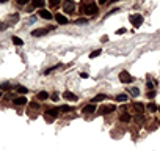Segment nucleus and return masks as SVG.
I'll use <instances>...</instances> for the list:
<instances>
[{"label": "nucleus", "instance_id": "obj_1", "mask_svg": "<svg viewBox=\"0 0 160 151\" xmlns=\"http://www.w3.org/2000/svg\"><path fill=\"white\" fill-rule=\"evenodd\" d=\"M83 11L88 16H94L97 13V5H94V3H87V5L83 6Z\"/></svg>", "mask_w": 160, "mask_h": 151}, {"label": "nucleus", "instance_id": "obj_2", "mask_svg": "<svg viewBox=\"0 0 160 151\" xmlns=\"http://www.w3.org/2000/svg\"><path fill=\"white\" fill-rule=\"evenodd\" d=\"M129 19H130V24L135 25V27H140V25L143 24V16H141V14H138V13H136V14H132Z\"/></svg>", "mask_w": 160, "mask_h": 151}, {"label": "nucleus", "instance_id": "obj_3", "mask_svg": "<svg viewBox=\"0 0 160 151\" xmlns=\"http://www.w3.org/2000/svg\"><path fill=\"white\" fill-rule=\"evenodd\" d=\"M119 80H121L123 84H130L132 80H134V77H132L130 74H129L127 71H123V72L119 74Z\"/></svg>", "mask_w": 160, "mask_h": 151}, {"label": "nucleus", "instance_id": "obj_4", "mask_svg": "<svg viewBox=\"0 0 160 151\" xmlns=\"http://www.w3.org/2000/svg\"><path fill=\"white\" fill-rule=\"evenodd\" d=\"M74 10H75V3H74L72 0L64 2V11L66 13H74Z\"/></svg>", "mask_w": 160, "mask_h": 151}, {"label": "nucleus", "instance_id": "obj_5", "mask_svg": "<svg viewBox=\"0 0 160 151\" xmlns=\"http://www.w3.org/2000/svg\"><path fill=\"white\" fill-rule=\"evenodd\" d=\"M116 110V106H113V104H112V106H104L102 107V109H100V113H112V112H115Z\"/></svg>", "mask_w": 160, "mask_h": 151}, {"label": "nucleus", "instance_id": "obj_6", "mask_svg": "<svg viewBox=\"0 0 160 151\" xmlns=\"http://www.w3.org/2000/svg\"><path fill=\"white\" fill-rule=\"evenodd\" d=\"M55 21L58 22V24H61V25H63V24H68V17H66L64 14H60V13L55 14Z\"/></svg>", "mask_w": 160, "mask_h": 151}, {"label": "nucleus", "instance_id": "obj_7", "mask_svg": "<svg viewBox=\"0 0 160 151\" xmlns=\"http://www.w3.org/2000/svg\"><path fill=\"white\" fill-rule=\"evenodd\" d=\"M49 30L50 29H36V30H33V32H32V36H42V35H46Z\"/></svg>", "mask_w": 160, "mask_h": 151}, {"label": "nucleus", "instance_id": "obj_8", "mask_svg": "<svg viewBox=\"0 0 160 151\" xmlns=\"http://www.w3.org/2000/svg\"><path fill=\"white\" fill-rule=\"evenodd\" d=\"M82 112H83V113H94V112H96V106H94V104H88V106L83 107V110H82Z\"/></svg>", "mask_w": 160, "mask_h": 151}, {"label": "nucleus", "instance_id": "obj_9", "mask_svg": "<svg viewBox=\"0 0 160 151\" xmlns=\"http://www.w3.org/2000/svg\"><path fill=\"white\" fill-rule=\"evenodd\" d=\"M63 98L68 101H77V95H74L72 91H64L63 93Z\"/></svg>", "mask_w": 160, "mask_h": 151}, {"label": "nucleus", "instance_id": "obj_10", "mask_svg": "<svg viewBox=\"0 0 160 151\" xmlns=\"http://www.w3.org/2000/svg\"><path fill=\"white\" fill-rule=\"evenodd\" d=\"M39 16L44 17V19H47V21L52 19V14H50V11H47V10H39Z\"/></svg>", "mask_w": 160, "mask_h": 151}, {"label": "nucleus", "instance_id": "obj_11", "mask_svg": "<svg viewBox=\"0 0 160 151\" xmlns=\"http://www.w3.org/2000/svg\"><path fill=\"white\" fill-rule=\"evenodd\" d=\"M134 109L136 113H143V110H144V106L141 102H134Z\"/></svg>", "mask_w": 160, "mask_h": 151}, {"label": "nucleus", "instance_id": "obj_12", "mask_svg": "<svg viewBox=\"0 0 160 151\" xmlns=\"http://www.w3.org/2000/svg\"><path fill=\"white\" fill-rule=\"evenodd\" d=\"M104 99H107V95H97V96H94V98L91 99V104L100 102V101H104Z\"/></svg>", "mask_w": 160, "mask_h": 151}, {"label": "nucleus", "instance_id": "obj_13", "mask_svg": "<svg viewBox=\"0 0 160 151\" xmlns=\"http://www.w3.org/2000/svg\"><path fill=\"white\" fill-rule=\"evenodd\" d=\"M25 102H27V99L24 98V96H19V98L14 99V104H16V106H24Z\"/></svg>", "mask_w": 160, "mask_h": 151}, {"label": "nucleus", "instance_id": "obj_14", "mask_svg": "<svg viewBox=\"0 0 160 151\" xmlns=\"http://www.w3.org/2000/svg\"><path fill=\"white\" fill-rule=\"evenodd\" d=\"M33 6L35 8H41L42 10V6H44V0H33Z\"/></svg>", "mask_w": 160, "mask_h": 151}, {"label": "nucleus", "instance_id": "obj_15", "mask_svg": "<svg viewBox=\"0 0 160 151\" xmlns=\"http://www.w3.org/2000/svg\"><path fill=\"white\" fill-rule=\"evenodd\" d=\"M47 98H49V95L46 91H39V93H38V99H39V101H44V99H47Z\"/></svg>", "mask_w": 160, "mask_h": 151}, {"label": "nucleus", "instance_id": "obj_16", "mask_svg": "<svg viewBox=\"0 0 160 151\" xmlns=\"http://www.w3.org/2000/svg\"><path fill=\"white\" fill-rule=\"evenodd\" d=\"M119 120H121L123 123H127V121H130V115H129V113H123V115L119 117Z\"/></svg>", "mask_w": 160, "mask_h": 151}, {"label": "nucleus", "instance_id": "obj_17", "mask_svg": "<svg viewBox=\"0 0 160 151\" xmlns=\"http://www.w3.org/2000/svg\"><path fill=\"white\" fill-rule=\"evenodd\" d=\"M58 110H60V112H72V107L71 106H60V107H58Z\"/></svg>", "mask_w": 160, "mask_h": 151}, {"label": "nucleus", "instance_id": "obj_18", "mask_svg": "<svg viewBox=\"0 0 160 151\" xmlns=\"http://www.w3.org/2000/svg\"><path fill=\"white\" fill-rule=\"evenodd\" d=\"M13 42H14L16 46H22V44H24V41H22L21 38H17V36H14V38H13Z\"/></svg>", "mask_w": 160, "mask_h": 151}, {"label": "nucleus", "instance_id": "obj_19", "mask_svg": "<svg viewBox=\"0 0 160 151\" xmlns=\"http://www.w3.org/2000/svg\"><path fill=\"white\" fill-rule=\"evenodd\" d=\"M129 91H130L132 96H138V95H140V90H138V88H129Z\"/></svg>", "mask_w": 160, "mask_h": 151}, {"label": "nucleus", "instance_id": "obj_20", "mask_svg": "<svg viewBox=\"0 0 160 151\" xmlns=\"http://www.w3.org/2000/svg\"><path fill=\"white\" fill-rule=\"evenodd\" d=\"M116 101L124 102V101H127V96H126V95H118V96H116Z\"/></svg>", "mask_w": 160, "mask_h": 151}, {"label": "nucleus", "instance_id": "obj_21", "mask_svg": "<svg viewBox=\"0 0 160 151\" xmlns=\"http://www.w3.org/2000/svg\"><path fill=\"white\" fill-rule=\"evenodd\" d=\"M99 55H100V50H94V52L89 54V58H96V57H99Z\"/></svg>", "mask_w": 160, "mask_h": 151}, {"label": "nucleus", "instance_id": "obj_22", "mask_svg": "<svg viewBox=\"0 0 160 151\" xmlns=\"http://www.w3.org/2000/svg\"><path fill=\"white\" fill-rule=\"evenodd\" d=\"M16 88H17V91H19V93H22V95H25V93L28 91L25 87H22V85H19V87H16Z\"/></svg>", "mask_w": 160, "mask_h": 151}, {"label": "nucleus", "instance_id": "obj_23", "mask_svg": "<svg viewBox=\"0 0 160 151\" xmlns=\"http://www.w3.org/2000/svg\"><path fill=\"white\" fill-rule=\"evenodd\" d=\"M148 109H149L151 112H155V110H157V109H159V107H157V106H155V104H154V102H151V104H149V106H148Z\"/></svg>", "mask_w": 160, "mask_h": 151}, {"label": "nucleus", "instance_id": "obj_24", "mask_svg": "<svg viewBox=\"0 0 160 151\" xmlns=\"http://www.w3.org/2000/svg\"><path fill=\"white\" fill-rule=\"evenodd\" d=\"M50 2V5L53 6V8H55V6H58V3H60V0H49Z\"/></svg>", "mask_w": 160, "mask_h": 151}, {"label": "nucleus", "instance_id": "obj_25", "mask_svg": "<svg viewBox=\"0 0 160 151\" xmlns=\"http://www.w3.org/2000/svg\"><path fill=\"white\" fill-rule=\"evenodd\" d=\"M30 107H32V109H39V104H38V102H32V104H30Z\"/></svg>", "mask_w": 160, "mask_h": 151}, {"label": "nucleus", "instance_id": "obj_26", "mask_svg": "<svg viewBox=\"0 0 160 151\" xmlns=\"http://www.w3.org/2000/svg\"><path fill=\"white\" fill-rule=\"evenodd\" d=\"M154 96H155V93L152 91V90H151L149 93H148V98H149V99H152V98H154Z\"/></svg>", "mask_w": 160, "mask_h": 151}, {"label": "nucleus", "instance_id": "obj_27", "mask_svg": "<svg viewBox=\"0 0 160 151\" xmlns=\"http://www.w3.org/2000/svg\"><path fill=\"white\" fill-rule=\"evenodd\" d=\"M16 2L19 3V5H25V3L28 2V0H16Z\"/></svg>", "mask_w": 160, "mask_h": 151}, {"label": "nucleus", "instance_id": "obj_28", "mask_svg": "<svg viewBox=\"0 0 160 151\" xmlns=\"http://www.w3.org/2000/svg\"><path fill=\"white\" fill-rule=\"evenodd\" d=\"M80 77H82V79H88V74H87V72H82V74H80Z\"/></svg>", "mask_w": 160, "mask_h": 151}, {"label": "nucleus", "instance_id": "obj_29", "mask_svg": "<svg viewBox=\"0 0 160 151\" xmlns=\"http://www.w3.org/2000/svg\"><path fill=\"white\" fill-rule=\"evenodd\" d=\"M116 33H119V35L126 33V29H119V30H116Z\"/></svg>", "mask_w": 160, "mask_h": 151}, {"label": "nucleus", "instance_id": "obj_30", "mask_svg": "<svg viewBox=\"0 0 160 151\" xmlns=\"http://www.w3.org/2000/svg\"><path fill=\"white\" fill-rule=\"evenodd\" d=\"M100 41H102V42H107V41H108V36L105 35V36H102V40H100Z\"/></svg>", "mask_w": 160, "mask_h": 151}, {"label": "nucleus", "instance_id": "obj_31", "mask_svg": "<svg viewBox=\"0 0 160 151\" xmlns=\"http://www.w3.org/2000/svg\"><path fill=\"white\" fill-rule=\"evenodd\" d=\"M136 121H138V123L143 121V117H141V115H138V117H136Z\"/></svg>", "mask_w": 160, "mask_h": 151}, {"label": "nucleus", "instance_id": "obj_32", "mask_svg": "<svg viewBox=\"0 0 160 151\" xmlns=\"http://www.w3.org/2000/svg\"><path fill=\"white\" fill-rule=\"evenodd\" d=\"M52 99H53V101L58 99V95H57V93H53V95H52Z\"/></svg>", "mask_w": 160, "mask_h": 151}, {"label": "nucleus", "instance_id": "obj_33", "mask_svg": "<svg viewBox=\"0 0 160 151\" xmlns=\"http://www.w3.org/2000/svg\"><path fill=\"white\" fill-rule=\"evenodd\" d=\"M105 2H107V0H99V3H100V5H104Z\"/></svg>", "mask_w": 160, "mask_h": 151}, {"label": "nucleus", "instance_id": "obj_34", "mask_svg": "<svg viewBox=\"0 0 160 151\" xmlns=\"http://www.w3.org/2000/svg\"><path fill=\"white\" fill-rule=\"evenodd\" d=\"M108 2H110V3H115V2H118V0H108Z\"/></svg>", "mask_w": 160, "mask_h": 151}, {"label": "nucleus", "instance_id": "obj_35", "mask_svg": "<svg viewBox=\"0 0 160 151\" xmlns=\"http://www.w3.org/2000/svg\"><path fill=\"white\" fill-rule=\"evenodd\" d=\"M0 98H2V93H0Z\"/></svg>", "mask_w": 160, "mask_h": 151}]
</instances>
